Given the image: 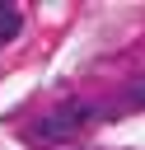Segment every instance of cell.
Wrapping results in <instances>:
<instances>
[{
	"mask_svg": "<svg viewBox=\"0 0 145 150\" xmlns=\"http://www.w3.org/2000/svg\"><path fill=\"white\" fill-rule=\"evenodd\" d=\"M94 117H98V108H94V103L70 98V103H61L56 112L37 117V122H33V131H28V141H33V145H61V141H75Z\"/></svg>",
	"mask_w": 145,
	"mask_h": 150,
	"instance_id": "obj_1",
	"label": "cell"
},
{
	"mask_svg": "<svg viewBox=\"0 0 145 150\" xmlns=\"http://www.w3.org/2000/svg\"><path fill=\"white\" fill-rule=\"evenodd\" d=\"M19 23H23L19 9H14V5H0V42H9V38L19 33Z\"/></svg>",
	"mask_w": 145,
	"mask_h": 150,
	"instance_id": "obj_2",
	"label": "cell"
}]
</instances>
